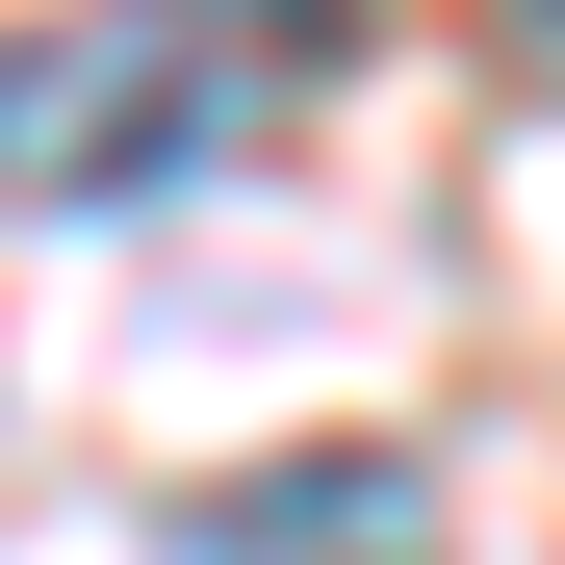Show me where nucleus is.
Masks as SVG:
<instances>
[{"label": "nucleus", "mask_w": 565, "mask_h": 565, "mask_svg": "<svg viewBox=\"0 0 565 565\" xmlns=\"http://www.w3.org/2000/svg\"><path fill=\"white\" fill-rule=\"evenodd\" d=\"M257 77L180 26V0H77V26H0V206H154V180L232 154Z\"/></svg>", "instance_id": "1"}, {"label": "nucleus", "mask_w": 565, "mask_h": 565, "mask_svg": "<svg viewBox=\"0 0 565 565\" xmlns=\"http://www.w3.org/2000/svg\"><path fill=\"white\" fill-rule=\"evenodd\" d=\"M180 565H462L412 462H232V489H180Z\"/></svg>", "instance_id": "2"}, {"label": "nucleus", "mask_w": 565, "mask_h": 565, "mask_svg": "<svg viewBox=\"0 0 565 565\" xmlns=\"http://www.w3.org/2000/svg\"><path fill=\"white\" fill-rule=\"evenodd\" d=\"M180 26H206V52L257 77V52H360V0H180Z\"/></svg>", "instance_id": "3"}, {"label": "nucleus", "mask_w": 565, "mask_h": 565, "mask_svg": "<svg viewBox=\"0 0 565 565\" xmlns=\"http://www.w3.org/2000/svg\"><path fill=\"white\" fill-rule=\"evenodd\" d=\"M514 26H540V52H565V0H514Z\"/></svg>", "instance_id": "4"}]
</instances>
